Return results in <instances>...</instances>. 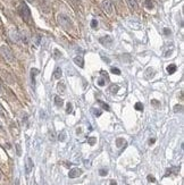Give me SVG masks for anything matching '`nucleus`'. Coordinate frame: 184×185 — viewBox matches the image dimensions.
Returning <instances> with one entry per match:
<instances>
[{"mask_svg":"<svg viewBox=\"0 0 184 185\" xmlns=\"http://www.w3.org/2000/svg\"><path fill=\"white\" fill-rule=\"evenodd\" d=\"M155 74H156V72L153 71V68L149 67V68L146 69V72H144V78L146 80H150V78H152L155 76Z\"/></svg>","mask_w":184,"mask_h":185,"instance_id":"obj_8","label":"nucleus"},{"mask_svg":"<svg viewBox=\"0 0 184 185\" xmlns=\"http://www.w3.org/2000/svg\"><path fill=\"white\" fill-rule=\"evenodd\" d=\"M182 110H183L182 105H176V106L174 107V113H182Z\"/></svg>","mask_w":184,"mask_h":185,"instance_id":"obj_22","label":"nucleus"},{"mask_svg":"<svg viewBox=\"0 0 184 185\" xmlns=\"http://www.w3.org/2000/svg\"><path fill=\"white\" fill-rule=\"evenodd\" d=\"M58 23H59V25H60L63 29H65L66 31H69L72 29V26H73V23H72L71 18H69L68 16L64 15V14L58 15Z\"/></svg>","mask_w":184,"mask_h":185,"instance_id":"obj_1","label":"nucleus"},{"mask_svg":"<svg viewBox=\"0 0 184 185\" xmlns=\"http://www.w3.org/2000/svg\"><path fill=\"white\" fill-rule=\"evenodd\" d=\"M99 42L101 43L102 46H105V47H112V42H114V40H112V36H109V35H106V36H103V38H100L99 39Z\"/></svg>","mask_w":184,"mask_h":185,"instance_id":"obj_5","label":"nucleus"},{"mask_svg":"<svg viewBox=\"0 0 184 185\" xmlns=\"http://www.w3.org/2000/svg\"><path fill=\"white\" fill-rule=\"evenodd\" d=\"M98 103H99V105H101L102 109H105V110H107V111H109V110H110V107L108 106V103L103 102V101H101V100H99V101H98Z\"/></svg>","mask_w":184,"mask_h":185,"instance_id":"obj_19","label":"nucleus"},{"mask_svg":"<svg viewBox=\"0 0 184 185\" xmlns=\"http://www.w3.org/2000/svg\"><path fill=\"white\" fill-rule=\"evenodd\" d=\"M144 5H146V7H147V8H149V9H151V8H153L152 1H150V0H147V1L144 2Z\"/></svg>","mask_w":184,"mask_h":185,"instance_id":"obj_25","label":"nucleus"},{"mask_svg":"<svg viewBox=\"0 0 184 185\" xmlns=\"http://www.w3.org/2000/svg\"><path fill=\"white\" fill-rule=\"evenodd\" d=\"M166 69H167V73H168V74H174V73L176 72L177 67H176V65H174V64H172V65H168Z\"/></svg>","mask_w":184,"mask_h":185,"instance_id":"obj_16","label":"nucleus"},{"mask_svg":"<svg viewBox=\"0 0 184 185\" xmlns=\"http://www.w3.org/2000/svg\"><path fill=\"white\" fill-rule=\"evenodd\" d=\"M92 111H93V114H94V116H96V117H99V116H101V110L92 109Z\"/></svg>","mask_w":184,"mask_h":185,"instance_id":"obj_30","label":"nucleus"},{"mask_svg":"<svg viewBox=\"0 0 184 185\" xmlns=\"http://www.w3.org/2000/svg\"><path fill=\"white\" fill-rule=\"evenodd\" d=\"M164 32H165V34H166V35L170 34V30H168V29H165V30H164Z\"/></svg>","mask_w":184,"mask_h":185,"instance_id":"obj_36","label":"nucleus"},{"mask_svg":"<svg viewBox=\"0 0 184 185\" xmlns=\"http://www.w3.org/2000/svg\"><path fill=\"white\" fill-rule=\"evenodd\" d=\"M2 93V87H1V84H0V94Z\"/></svg>","mask_w":184,"mask_h":185,"instance_id":"obj_41","label":"nucleus"},{"mask_svg":"<svg viewBox=\"0 0 184 185\" xmlns=\"http://www.w3.org/2000/svg\"><path fill=\"white\" fill-rule=\"evenodd\" d=\"M101 7H102V9L106 11L107 14H109V15H112V6L109 0H102Z\"/></svg>","mask_w":184,"mask_h":185,"instance_id":"obj_4","label":"nucleus"},{"mask_svg":"<svg viewBox=\"0 0 184 185\" xmlns=\"http://www.w3.org/2000/svg\"><path fill=\"white\" fill-rule=\"evenodd\" d=\"M18 11H20V15L22 16V18H23L25 22H29L31 20V11H30V9H29V7H27L26 4L22 2L20 6Z\"/></svg>","mask_w":184,"mask_h":185,"instance_id":"obj_2","label":"nucleus"},{"mask_svg":"<svg viewBox=\"0 0 184 185\" xmlns=\"http://www.w3.org/2000/svg\"><path fill=\"white\" fill-rule=\"evenodd\" d=\"M58 140H59L60 142H64V141L66 140V133H65V131H63V132L59 133V135H58Z\"/></svg>","mask_w":184,"mask_h":185,"instance_id":"obj_20","label":"nucleus"},{"mask_svg":"<svg viewBox=\"0 0 184 185\" xmlns=\"http://www.w3.org/2000/svg\"><path fill=\"white\" fill-rule=\"evenodd\" d=\"M87 142H89L90 145H94V143L97 142V139H96V138H89V139H87Z\"/></svg>","mask_w":184,"mask_h":185,"instance_id":"obj_28","label":"nucleus"},{"mask_svg":"<svg viewBox=\"0 0 184 185\" xmlns=\"http://www.w3.org/2000/svg\"><path fill=\"white\" fill-rule=\"evenodd\" d=\"M16 148H17V156H20V154H22V151H20V144H16Z\"/></svg>","mask_w":184,"mask_h":185,"instance_id":"obj_35","label":"nucleus"},{"mask_svg":"<svg viewBox=\"0 0 184 185\" xmlns=\"http://www.w3.org/2000/svg\"><path fill=\"white\" fill-rule=\"evenodd\" d=\"M110 185H117V184H116V182H115V180H112V182H110Z\"/></svg>","mask_w":184,"mask_h":185,"instance_id":"obj_39","label":"nucleus"},{"mask_svg":"<svg viewBox=\"0 0 184 185\" xmlns=\"http://www.w3.org/2000/svg\"><path fill=\"white\" fill-rule=\"evenodd\" d=\"M127 1H128V5H130V7L132 9H134V11L138 9V2H136V0H127Z\"/></svg>","mask_w":184,"mask_h":185,"instance_id":"obj_18","label":"nucleus"},{"mask_svg":"<svg viewBox=\"0 0 184 185\" xmlns=\"http://www.w3.org/2000/svg\"><path fill=\"white\" fill-rule=\"evenodd\" d=\"M100 74H101L102 76H103V80H105L106 82H108V81H109V76H108V74L105 72V71H101V72H100Z\"/></svg>","mask_w":184,"mask_h":185,"instance_id":"obj_26","label":"nucleus"},{"mask_svg":"<svg viewBox=\"0 0 184 185\" xmlns=\"http://www.w3.org/2000/svg\"><path fill=\"white\" fill-rule=\"evenodd\" d=\"M57 91L60 93V94H64V93L66 92V85L61 82L58 83V85H57Z\"/></svg>","mask_w":184,"mask_h":185,"instance_id":"obj_9","label":"nucleus"},{"mask_svg":"<svg viewBox=\"0 0 184 185\" xmlns=\"http://www.w3.org/2000/svg\"><path fill=\"white\" fill-rule=\"evenodd\" d=\"M125 145H126V141L124 139L118 138V139L116 140V147H117V148H122V147H125Z\"/></svg>","mask_w":184,"mask_h":185,"instance_id":"obj_15","label":"nucleus"},{"mask_svg":"<svg viewBox=\"0 0 184 185\" xmlns=\"http://www.w3.org/2000/svg\"><path fill=\"white\" fill-rule=\"evenodd\" d=\"M38 74H39V69L32 68V71H31V77H32V83H33V85H35V76Z\"/></svg>","mask_w":184,"mask_h":185,"instance_id":"obj_12","label":"nucleus"},{"mask_svg":"<svg viewBox=\"0 0 184 185\" xmlns=\"http://www.w3.org/2000/svg\"><path fill=\"white\" fill-rule=\"evenodd\" d=\"M0 52H1V55H2V57L5 58L7 62H14V55H13V51L10 50L9 48L7 46H2V47H0Z\"/></svg>","mask_w":184,"mask_h":185,"instance_id":"obj_3","label":"nucleus"},{"mask_svg":"<svg viewBox=\"0 0 184 185\" xmlns=\"http://www.w3.org/2000/svg\"><path fill=\"white\" fill-rule=\"evenodd\" d=\"M33 169V160L31 158H27L25 161V173L26 174H30Z\"/></svg>","mask_w":184,"mask_h":185,"instance_id":"obj_7","label":"nucleus"},{"mask_svg":"<svg viewBox=\"0 0 184 185\" xmlns=\"http://www.w3.org/2000/svg\"><path fill=\"white\" fill-rule=\"evenodd\" d=\"M20 39L22 41L24 42V43H29V35H27V33L26 32H20Z\"/></svg>","mask_w":184,"mask_h":185,"instance_id":"obj_14","label":"nucleus"},{"mask_svg":"<svg viewBox=\"0 0 184 185\" xmlns=\"http://www.w3.org/2000/svg\"><path fill=\"white\" fill-rule=\"evenodd\" d=\"M155 143V139H150L149 140V144H153Z\"/></svg>","mask_w":184,"mask_h":185,"instance_id":"obj_38","label":"nucleus"},{"mask_svg":"<svg viewBox=\"0 0 184 185\" xmlns=\"http://www.w3.org/2000/svg\"><path fill=\"white\" fill-rule=\"evenodd\" d=\"M10 39L14 42H18V40H20V33H17L16 31H10Z\"/></svg>","mask_w":184,"mask_h":185,"instance_id":"obj_10","label":"nucleus"},{"mask_svg":"<svg viewBox=\"0 0 184 185\" xmlns=\"http://www.w3.org/2000/svg\"><path fill=\"white\" fill-rule=\"evenodd\" d=\"M91 26L93 27V29H96V27L98 26V22L96 21V20H93V21L91 22Z\"/></svg>","mask_w":184,"mask_h":185,"instance_id":"obj_33","label":"nucleus"},{"mask_svg":"<svg viewBox=\"0 0 184 185\" xmlns=\"http://www.w3.org/2000/svg\"><path fill=\"white\" fill-rule=\"evenodd\" d=\"M82 169L80 168H73V169L69 170V173H68V177L69 178H77L78 176H81L82 175Z\"/></svg>","mask_w":184,"mask_h":185,"instance_id":"obj_6","label":"nucleus"},{"mask_svg":"<svg viewBox=\"0 0 184 185\" xmlns=\"http://www.w3.org/2000/svg\"><path fill=\"white\" fill-rule=\"evenodd\" d=\"M55 105H56L57 107H63V105H64L63 99L60 97H58V96H55Z\"/></svg>","mask_w":184,"mask_h":185,"instance_id":"obj_17","label":"nucleus"},{"mask_svg":"<svg viewBox=\"0 0 184 185\" xmlns=\"http://www.w3.org/2000/svg\"><path fill=\"white\" fill-rule=\"evenodd\" d=\"M105 84H106V81H105L103 78H99V80H98V85H99V86H103Z\"/></svg>","mask_w":184,"mask_h":185,"instance_id":"obj_31","label":"nucleus"},{"mask_svg":"<svg viewBox=\"0 0 184 185\" xmlns=\"http://www.w3.org/2000/svg\"><path fill=\"white\" fill-rule=\"evenodd\" d=\"M74 62L76 64L77 66H80V67L84 66V60H83V57H81V56L75 57V58H74Z\"/></svg>","mask_w":184,"mask_h":185,"instance_id":"obj_11","label":"nucleus"},{"mask_svg":"<svg viewBox=\"0 0 184 185\" xmlns=\"http://www.w3.org/2000/svg\"><path fill=\"white\" fill-rule=\"evenodd\" d=\"M109 90H110L112 93H117L118 90H119V87H118L117 84H112V85H110V87H109Z\"/></svg>","mask_w":184,"mask_h":185,"instance_id":"obj_21","label":"nucleus"},{"mask_svg":"<svg viewBox=\"0 0 184 185\" xmlns=\"http://www.w3.org/2000/svg\"><path fill=\"white\" fill-rule=\"evenodd\" d=\"M151 103L155 105V107H158V106H160V102L157 101V100H151Z\"/></svg>","mask_w":184,"mask_h":185,"instance_id":"obj_34","label":"nucleus"},{"mask_svg":"<svg viewBox=\"0 0 184 185\" xmlns=\"http://www.w3.org/2000/svg\"><path fill=\"white\" fill-rule=\"evenodd\" d=\"M147 178H148V180L149 182H151V183H155V182H156V180H155V177H153L152 175H148Z\"/></svg>","mask_w":184,"mask_h":185,"instance_id":"obj_32","label":"nucleus"},{"mask_svg":"<svg viewBox=\"0 0 184 185\" xmlns=\"http://www.w3.org/2000/svg\"><path fill=\"white\" fill-rule=\"evenodd\" d=\"M110 72H112V74H116V75H121V71H119L118 68H116V67H112V68H110Z\"/></svg>","mask_w":184,"mask_h":185,"instance_id":"obj_24","label":"nucleus"},{"mask_svg":"<svg viewBox=\"0 0 184 185\" xmlns=\"http://www.w3.org/2000/svg\"><path fill=\"white\" fill-rule=\"evenodd\" d=\"M61 75H63V72H61V69L59 68V67H57L56 69H55V72H54V75H52V76H54V78H55V80H59V78L61 77Z\"/></svg>","mask_w":184,"mask_h":185,"instance_id":"obj_13","label":"nucleus"},{"mask_svg":"<svg viewBox=\"0 0 184 185\" xmlns=\"http://www.w3.org/2000/svg\"><path fill=\"white\" fill-rule=\"evenodd\" d=\"M15 185H20V180H15Z\"/></svg>","mask_w":184,"mask_h":185,"instance_id":"obj_40","label":"nucleus"},{"mask_svg":"<svg viewBox=\"0 0 184 185\" xmlns=\"http://www.w3.org/2000/svg\"><path fill=\"white\" fill-rule=\"evenodd\" d=\"M108 174V169H105V168H101V169L99 170V175L100 176H106Z\"/></svg>","mask_w":184,"mask_h":185,"instance_id":"obj_29","label":"nucleus"},{"mask_svg":"<svg viewBox=\"0 0 184 185\" xmlns=\"http://www.w3.org/2000/svg\"><path fill=\"white\" fill-rule=\"evenodd\" d=\"M0 115H1V116L4 115V109H2V107H1V105H0Z\"/></svg>","mask_w":184,"mask_h":185,"instance_id":"obj_37","label":"nucleus"},{"mask_svg":"<svg viewBox=\"0 0 184 185\" xmlns=\"http://www.w3.org/2000/svg\"><path fill=\"white\" fill-rule=\"evenodd\" d=\"M134 108L136 109V110H139V111H142L143 110V105L141 102H136L135 103V106H134Z\"/></svg>","mask_w":184,"mask_h":185,"instance_id":"obj_23","label":"nucleus"},{"mask_svg":"<svg viewBox=\"0 0 184 185\" xmlns=\"http://www.w3.org/2000/svg\"><path fill=\"white\" fill-rule=\"evenodd\" d=\"M73 111V105L72 103H67V108H66V113L67 114H71Z\"/></svg>","mask_w":184,"mask_h":185,"instance_id":"obj_27","label":"nucleus"}]
</instances>
